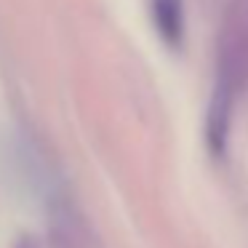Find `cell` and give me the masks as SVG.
I'll use <instances>...</instances> for the list:
<instances>
[{
	"mask_svg": "<svg viewBox=\"0 0 248 248\" xmlns=\"http://www.w3.org/2000/svg\"><path fill=\"white\" fill-rule=\"evenodd\" d=\"M152 24L168 48H179L184 40V3L182 0H150Z\"/></svg>",
	"mask_w": 248,
	"mask_h": 248,
	"instance_id": "2",
	"label": "cell"
},
{
	"mask_svg": "<svg viewBox=\"0 0 248 248\" xmlns=\"http://www.w3.org/2000/svg\"><path fill=\"white\" fill-rule=\"evenodd\" d=\"M243 54L237 40H224L219 54V67H216V83L208 99V112H205V144L211 155H224L227 139H230L232 125V109H235L237 91L243 86Z\"/></svg>",
	"mask_w": 248,
	"mask_h": 248,
	"instance_id": "1",
	"label": "cell"
}]
</instances>
